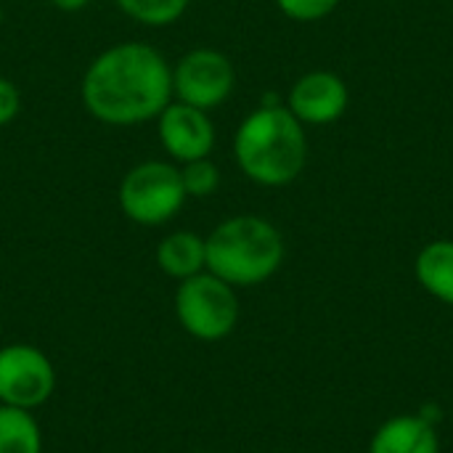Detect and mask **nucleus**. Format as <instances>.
Here are the masks:
<instances>
[{
	"mask_svg": "<svg viewBox=\"0 0 453 453\" xmlns=\"http://www.w3.org/2000/svg\"><path fill=\"white\" fill-rule=\"evenodd\" d=\"M157 122V141L165 157L175 165H186L194 159H207L215 151L218 143V130L212 122V111L170 101Z\"/></svg>",
	"mask_w": 453,
	"mask_h": 453,
	"instance_id": "6e6552de",
	"label": "nucleus"
},
{
	"mask_svg": "<svg viewBox=\"0 0 453 453\" xmlns=\"http://www.w3.org/2000/svg\"><path fill=\"white\" fill-rule=\"evenodd\" d=\"M90 0H50L53 8L64 11V13H74V11H82Z\"/></svg>",
	"mask_w": 453,
	"mask_h": 453,
	"instance_id": "a211bd4d",
	"label": "nucleus"
},
{
	"mask_svg": "<svg viewBox=\"0 0 453 453\" xmlns=\"http://www.w3.org/2000/svg\"><path fill=\"white\" fill-rule=\"evenodd\" d=\"M0 24H3V8H0Z\"/></svg>",
	"mask_w": 453,
	"mask_h": 453,
	"instance_id": "6ab92c4d",
	"label": "nucleus"
},
{
	"mask_svg": "<svg viewBox=\"0 0 453 453\" xmlns=\"http://www.w3.org/2000/svg\"><path fill=\"white\" fill-rule=\"evenodd\" d=\"M175 316L186 334L202 342L226 340L239 324V297L231 284L202 271L175 289Z\"/></svg>",
	"mask_w": 453,
	"mask_h": 453,
	"instance_id": "39448f33",
	"label": "nucleus"
},
{
	"mask_svg": "<svg viewBox=\"0 0 453 453\" xmlns=\"http://www.w3.org/2000/svg\"><path fill=\"white\" fill-rule=\"evenodd\" d=\"M188 202L180 167L170 159H143L133 165L117 186L119 212L143 228H159L178 218Z\"/></svg>",
	"mask_w": 453,
	"mask_h": 453,
	"instance_id": "20e7f679",
	"label": "nucleus"
},
{
	"mask_svg": "<svg viewBox=\"0 0 453 453\" xmlns=\"http://www.w3.org/2000/svg\"><path fill=\"white\" fill-rule=\"evenodd\" d=\"M273 3L287 19L300 21V24L321 21L329 13H334L340 5V0H273Z\"/></svg>",
	"mask_w": 453,
	"mask_h": 453,
	"instance_id": "dca6fc26",
	"label": "nucleus"
},
{
	"mask_svg": "<svg viewBox=\"0 0 453 453\" xmlns=\"http://www.w3.org/2000/svg\"><path fill=\"white\" fill-rule=\"evenodd\" d=\"M56 390V369L50 358L24 342L0 348V403L35 411L50 401Z\"/></svg>",
	"mask_w": 453,
	"mask_h": 453,
	"instance_id": "0eeeda50",
	"label": "nucleus"
},
{
	"mask_svg": "<svg viewBox=\"0 0 453 453\" xmlns=\"http://www.w3.org/2000/svg\"><path fill=\"white\" fill-rule=\"evenodd\" d=\"M21 111V93L13 80L0 77V127L11 125Z\"/></svg>",
	"mask_w": 453,
	"mask_h": 453,
	"instance_id": "f3484780",
	"label": "nucleus"
},
{
	"mask_svg": "<svg viewBox=\"0 0 453 453\" xmlns=\"http://www.w3.org/2000/svg\"><path fill=\"white\" fill-rule=\"evenodd\" d=\"M178 167H180V180H183L188 199H207V196L218 194L223 175H220V167L212 162V157L194 159V162H186Z\"/></svg>",
	"mask_w": 453,
	"mask_h": 453,
	"instance_id": "2eb2a0df",
	"label": "nucleus"
},
{
	"mask_svg": "<svg viewBox=\"0 0 453 453\" xmlns=\"http://www.w3.org/2000/svg\"><path fill=\"white\" fill-rule=\"evenodd\" d=\"M0 453H42V430L32 411L0 403Z\"/></svg>",
	"mask_w": 453,
	"mask_h": 453,
	"instance_id": "ddd939ff",
	"label": "nucleus"
},
{
	"mask_svg": "<svg viewBox=\"0 0 453 453\" xmlns=\"http://www.w3.org/2000/svg\"><path fill=\"white\" fill-rule=\"evenodd\" d=\"M438 435L433 425L422 417H395L385 422L369 453H438Z\"/></svg>",
	"mask_w": 453,
	"mask_h": 453,
	"instance_id": "9b49d317",
	"label": "nucleus"
},
{
	"mask_svg": "<svg viewBox=\"0 0 453 453\" xmlns=\"http://www.w3.org/2000/svg\"><path fill=\"white\" fill-rule=\"evenodd\" d=\"M414 273L425 292L453 305V239H435L425 244L417 255Z\"/></svg>",
	"mask_w": 453,
	"mask_h": 453,
	"instance_id": "f8f14e48",
	"label": "nucleus"
},
{
	"mask_svg": "<svg viewBox=\"0 0 453 453\" xmlns=\"http://www.w3.org/2000/svg\"><path fill=\"white\" fill-rule=\"evenodd\" d=\"M204 244L207 271L234 289L268 281L287 255L281 231L271 220L250 212L220 220L210 236H204Z\"/></svg>",
	"mask_w": 453,
	"mask_h": 453,
	"instance_id": "7ed1b4c3",
	"label": "nucleus"
},
{
	"mask_svg": "<svg viewBox=\"0 0 453 453\" xmlns=\"http://www.w3.org/2000/svg\"><path fill=\"white\" fill-rule=\"evenodd\" d=\"M236 90V66L218 48H191L173 61V98L204 111L220 109Z\"/></svg>",
	"mask_w": 453,
	"mask_h": 453,
	"instance_id": "423d86ee",
	"label": "nucleus"
},
{
	"mask_svg": "<svg viewBox=\"0 0 453 453\" xmlns=\"http://www.w3.org/2000/svg\"><path fill=\"white\" fill-rule=\"evenodd\" d=\"M80 101L85 111L106 127L154 122L173 101V64L151 42H114L85 66Z\"/></svg>",
	"mask_w": 453,
	"mask_h": 453,
	"instance_id": "f257e3e1",
	"label": "nucleus"
},
{
	"mask_svg": "<svg viewBox=\"0 0 453 453\" xmlns=\"http://www.w3.org/2000/svg\"><path fill=\"white\" fill-rule=\"evenodd\" d=\"M114 5L122 16L141 27L165 29L186 16L191 0H114Z\"/></svg>",
	"mask_w": 453,
	"mask_h": 453,
	"instance_id": "4468645a",
	"label": "nucleus"
},
{
	"mask_svg": "<svg viewBox=\"0 0 453 453\" xmlns=\"http://www.w3.org/2000/svg\"><path fill=\"white\" fill-rule=\"evenodd\" d=\"M231 149L247 180L263 188H284L308 165V130L284 104L263 101L239 122Z\"/></svg>",
	"mask_w": 453,
	"mask_h": 453,
	"instance_id": "f03ea898",
	"label": "nucleus"
},
{
	"mask_svg": "<svg viewBox=\"0 0 453 453\" xmlns=\"http://www.w3.org/2000/svg\"><path fill=\"white\" fill-rule=\"evenodd\" d=\"M157 268L175 281H186L207 271V244L204 236L194 231H170L157 244Z\"/></svg>",
	"mask_w": 453,
	"mask_h": 453,
	"instance_id": "9d476101",
	"label": "nucleus"
},
{
	"mask_svg": "<svg viewBox=\"0 0 453 453\" xmlns=\"http://www.w3.org/2000/svg\"><path fill=\"white\" fill-rule=\"evenodd\" d=\"M284 106L305 125V127H319V125H332L342 119V114L350 106V90L348 82L329 69H313L300 74L289 93Z\"/></svg>",
	"mask_w": 453,
	"mask_h": 453,
	"instance_id": "1a4fd4ad",
	"label": "nucleus"
}]
</instances>
